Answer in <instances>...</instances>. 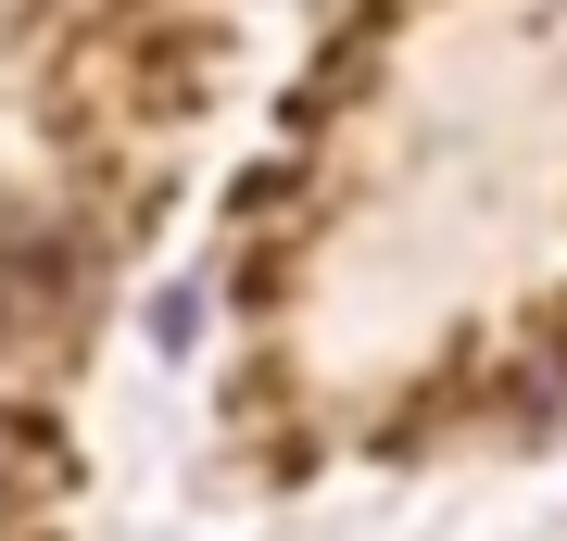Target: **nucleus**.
Instances as JSON below:
<instances>
[{
    "mask_svg": "<svg viewBox=\"0 0 567 541\" xmlns=\"http://www.w3.org/2000/svg\"><path fill=\"white\" fill-rule=\"evenodd\" d=\"M152 341H164V353L203 341V290H152Z\"/></svg>",
    "mask_w": 567,
    "mask_h": 541,
    "instance_id": "obj_1",
    "label": "nucleus"
}]
</instances>
